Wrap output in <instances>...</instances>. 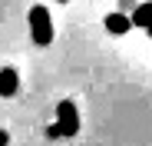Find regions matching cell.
Returning <instances> with one entry per match:
<instances>
[{
  "instance_id": "obj_1",
  "label": "cell",
  "mask_w": 152,
  "mask_h": 146,
  "mask_svg": "<svg viewBox=\"0 0 152 146\" xmlns=\"http://www.w3.org/2000/svg\"><path fill=\"white\" fill-rule=\"evenodd\" d=\"M30 33L40 46H50L53 43V20H50V10L43 4H33L30 7Z\"/></svg>"
},
{
  "instance_id": "obj_2",
  "label": "cell",
  "mask_w": 152,
  "mask_h": 146,
  "mask_svg": "<svg viewBox=\"0 0 152 146\" xmlns=\"http://www.w3.org/2000/svg\"><path fill=\"white\" fill-rule=\"evenodd\" d=\"M50 133L53 136H76L80 133V116H76V103L73 100H60L56 103V126Z\"/></svg>"
},
{
  "instance_id": "obj_3",
  "label": "cell",
  "mask_w": 152,
  "mask_h": 146,
  "mask_svg": "<svg viewBox=\"0 0 152 146\" xmlns=\"http://www.w3.org/2000/svg\"><path fill=\"white\" fill-rule=\"evenodd\" d=\"M20 90V73L13 66H4L0 70V96H17Z\"/></svg>"
},
{
  "instance_id": "obj_4",
  "label": "cell",
  "mask_w": 152,
  "mask_h": 146,
  "mask_svg": "<svg viewBox=\"0 0 152 146\" xmlns=\"http://www.w3.org/2000/svg\"><path fill=\"white\" fill-rule=\"evenodd\" d=\"M129 27H132V20L126 17V13H109V17H106V30H109L113 37H126Z\"/></svg>"
},
{
  "instance_id": "obj_5",
  "label": "cell",
  "mask_w": 152,
  "mask_h": 146,
  "mask_svg": "<svg viewBox=\"0 0 152 146\" xmlns=\"http://www.w3.org/2000/svg\"><path fill=\"white\" fill-rule=\"evenodd\" d=\"M129 20H132V27H142V30H145L149 23H152V0H149V4H139Z\"/></svg>"
},
{
  "instance_id": "obj_6",
  "label": "cell",
  "mask_w": 152,
  "mask_h": 146,
  "mask_svg": "<svg viewBox=\"0 0 152 146\" xmlns=\"http://www.w3.org/2000/svg\"><path fill=\"white\" fill-rule=\"evenodd\" d=\"M7 143H10V133H7V130H0V146H7Z\"/></svg>"
},
{
  "instance_id": "obj_7",
  "label": "cell",
  "mask_w": 152,
  "mask_h": 146,
  "mask_svg": "<svg viewBox=\"0 0 152 146\" xmlns=\"http://www.w3.org/2000/svg\"><path fill=\"white\" fill-rule=\"evenodd\" d=\"M145 30H149V37H152V23H149V27H145Z\"/></svg>"
},
{
  "instance_id": "obj_8",
  "label": "cell",
  "mask_w": 152,
  "mask_h": 146,
  "mask_svg": "<svg viewBox=\"0 0 152 146\" xmlns=\"http://www.w3.org/2000/svg\"><path fill=\"white\" fill-rule=\"evenodd\" d=\"M60 4H66V0H60Z\"/></svg>"
}]
</instances>
